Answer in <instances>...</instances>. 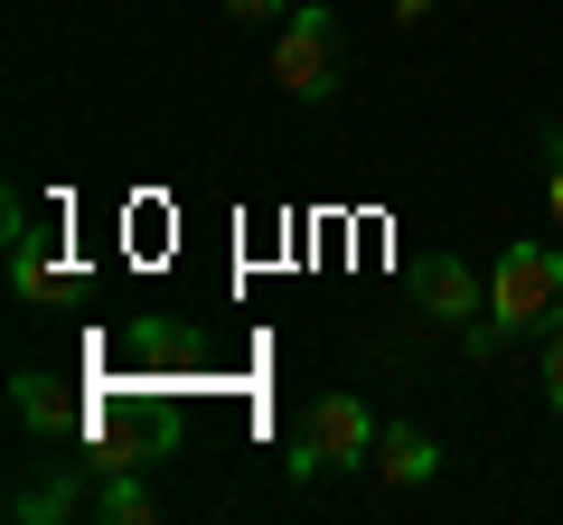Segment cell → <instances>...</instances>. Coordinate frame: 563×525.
<instances>
[{"label":"cell","mask_w":563,"mask_h":525,"mask_svg":"<svg viewBox=\"0 0 563 525\" xmlns=\"http://www.w3.org/2000/svg\"><path fill=\"white\" fill-rule=\"evenodd\" d=\"M95 516H103V525H141V516H151V488L122 469V479H103V488H95Z\"/></svg>","instance_id":"obj_9"},{"label":"cell","mask_w":563,"mask_h":525,"mask_svg":"<svg viewBox=\"0 0 563 525\" xmlns=\"http://www.w3.org/2000/svg\"><path fill=\"white\" fill-rule=\"evenodd\" d=\"M273 85L291 103H320L339 85V20H329V0H301L291 20H282V47H273Z\"/></svg>","instance_id":"obj_3"},{"label":"cell","mask_w":563,"mask_h":525,"mask_svg":"<svg viewBox=\"0 0 563 525\" xmlns=\"http://www.w3.org/2000/svg\"><path fill=\"white\" fill-rule=\"evenodd\" d=\"M10 291H20V301H57V262H47V235H38V216H29V198H10Z\"/></svg>","instance_id":"obj_6"},{"label":"cell","mask_w":563,"mask_h":525,"mask_svg":"<svg viewBox=\"0 0 563 525\" xmlns=\"http://www.w3.org/2000/svg\"><path fill=\"white\" fill-rule=\"evenodd\" d=\"M76 506H85V488H76V479H29V488H10V516H29V525L76 516Z\"/></svg>","instance_id":"obj_8"},{"label":"cell","mask_w":563,"mask_h":525,"mask_svg":"<svg viewBox=\"0 0 563 525\" xmlns=\"http://www.w3.org/2000/svg\"><path fill=\"white\" fill-rule=\"evenodd\" d=\"M422 310H432L442 328H479V310H488V282L470 272L461 254H432V262H422Z\"/></svg>","instance_id":"obj_4"},{"label":"cell","mask_w":563,"mask_h":525,"mask_svg":"<svg viewBox=\"0 0 563 525\" xmlns=\"http://www.w3.org/2000/svg\"><path fill=\"white\" fill-rule=\"evenodd\" d=\"M376 413L357 404V394H320V404L301 413V432H291V479H320V469H357L376 460Z\"/></svg>","instance_id":"obj_2"},{"label":"cell","mask_w":563,"mask_h":525,"mask_svg":"<svg viewBox=\"0 0 563 525\" xmlns=\"http://www.w3.org/2000/svg\"><path fill=\"white\" fill-rule=\"evenodd\" d=\"M10 413H20V432H38V442H76L85 432V404L57 376H10Z\"/></svg>","instance_id":"obj_5"},{"label":"cell","mask_w":563,"mask_h":525,"mask_svg":"<svg viewBox=\"0 0 563 525\" xmlns=\"http://www.w3.org/2000/svg\"><path fill=\"white\" fill-rule=\"evenodd\" d=\"M544 150H554V169H544V216L563 225V142H554V132H544Z\"/></svg>","instance_id":"obj_11"},{"label":"cell","mask_w":563,"mask_h":525,"mask_svg":"<svg viewBox=\"0 0 563 525\" xmlns=\"http://www.w3.org/2000/svg\"><path fill=\"white\" fill-rule=\"evenodd\" d=\"M432 469H442L432 432H413V423H385V432H376V479H385V488H422Z\"/></svg>","instance_id":"obj_7"},{"label":"cell","mask_w":563,"mask_h":525,"mask_svg":"<svg viewBox=\"0 0 563 525\" xmlns=\"http://www.w3.org/2000/svg\"><path fill=\"white\" fill-rule=\"evenodd\" d=\"M282 0H225V20H273Z\"/></svg>","instance_id":"obj_12"},{"label":"cell","mask_w":563,"mask_h":525,"mask_svg":"<svg viewBox=\"0 0 563 525\" xmlns=\"http://www.w3.org/2000/svg\"><path fill=\"white\" fill-rule=\"evenodd\" d=\"M544 404H554V423H563V320L544 328Z\"/></svg>","instance_id":"obj_10"},{"label":"cell","mask_w":563,"mask_h":525,"mask_svg":"<svg viewBox=\"0 0 563 525\" xmlns=\"http://www.w3.org/2000/svg\"><path fill=\"white\" fill-rule=\"evenodd\" d=\"M554 320H563V254L554 244H507L498 272H488L479 328H461V338H470V357H498L517 338H544Z\"/></svg>","instance_id":"obj_1"},{"label":"cell","mask_w":563,"mask_h":525,"mask_svg":"<svg viewBox=\"0 0 563 525\" xmlns=\"http://www.w3.org/2000/svg\"><path fill=\"white\" fill-rule=\"evenodd\" d=\"M395 20H404V29H413V20H432V0H395Z\"/></svg>","instance_id":"obj_13"}]
</instances>
